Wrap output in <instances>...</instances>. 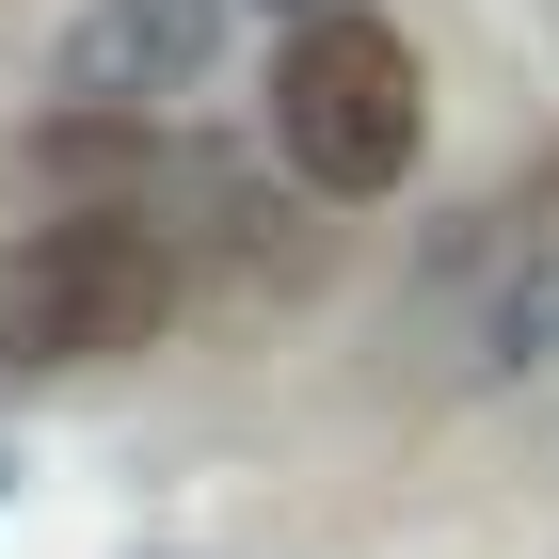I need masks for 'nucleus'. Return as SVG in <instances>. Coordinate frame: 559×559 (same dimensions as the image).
I'll return each instance as SVG.
<instances>
[{
  "label": "nucleus",
  "mask_w": 559,
  "mask_h": 559,
  "mask_svg": "<svg viewBox=\"0 0 559 559\" xmlns=\"http://www.w3.org/2000/svg\"><path fill=\"white\" fill-rule=\"evenodd\" d=\"M209 48H224V0H81V16L48 33V96L144 129L176 96H209Z\"/></svg>",
  "instance_id": "3"
},
{
  "label": "nucleus",
  "mask_w": 559,
  "mask_h": 559,
  "mask_svg": "<svg viewBox=\"0 0 559 559\" xmlns=\"http://www.w3.org/2000/svg\"><path fill=\"white\" fill-rule=\"evenodd\" d=\"M176 240L129 209H48L0 240V368L16 384H48V368H129V352H160L176 320Z\"/></svg>",
  "instance_id": "1"
},
{
  "label": "nucleus",
  "mask_w": 559,
  "mask_h": 559,
  "mask_svg": "<svg viewBox=\"0 0 559 559\" xmlns=\"http://www.w3.org/2000/svg\"><path fill=\"white\" fill-rule=\"evenodd\" d=\"M209 257H224V272H257V288H288L304 240H288V209H272V192H224V176H209Z\"/></svg>",
  "instance_id": "5"
},
{
  "label": "nucleus",
  "mask_w": 559,
  "mask_h": 559,
  "mask_svg": "<svg viewBox=\"0 0 559 559\" xmlns=\"http://www.w3.org/2000/svg\"><path fill=\"white\" fill-rule=\"evenodd\" d=\"M272 16H320V0H272Z\"/></svg>",
  "instance_id": "6"
},
{
  "label": "nucleus",
  "mask_w": 559,
  "mask_h": 559,
  "mask_svg": "<svg viewBox=\"0 0 559 559\" xmlns=\"http://www.w3.org/2000/svg\"><path fill=\"white\" fill-rule=\"evenodd\" d=\"M272 144H288V176L320 192V209H368V192H400L431 144V96H416V48L368 16V0H320V16H288V64H272Z\"/></svg>",
  "instance_id": "2"
},
{
  "label": "nucleus",
  "mask_w": 559,
  "mask_h": 559,
  "mask_svg": "<svg viewBox=\"0 0 559 559\" xmlns=\"http://www.w3.org/2000/svg\"><path fill=\"white\" fill-rule=\"evenodd\" d=\"M448 288H464V320H448V384H464V400H512V384L559 368V209L479 224Z\"/></svg>",
  "instance_id": "4"
}]
</instances>
